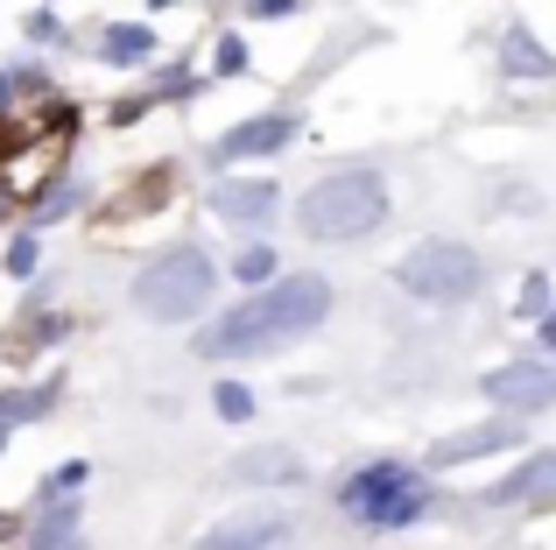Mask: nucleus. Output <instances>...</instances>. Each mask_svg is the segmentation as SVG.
I'll use <instances>...</instances> for the list:
<instances>
[{
	"label": "nucleus",
	"mask_w": 556,
	"mask_h": 550,
	"mask_svg": "<svg viewBox=\"0 0 556 550\" xmlns=\"http://www.w3.org/2000/svg\"><path fill=\"white\" fill-rule=\"evenodd\" d=\"M556 473V459H529V473H515V480H501L493 487V501H521V495H535V487H543Z\"/></svg>",
	"instance_id": "obj_12"
},
{
	"label": "nucleus",
	"mask_w": 556,
	"mask_h": 550,
	"mask_svg": "<svg viewBox=\"0 0 556 550\" xmlns=\"http://www.w3.org/2000/svg\"><path fill=\"white\" fill-rule=\"evenodd\" d=\"M275 268V254L268 248H254V254H240V275H268Z\"/></svg>",
	"instance_id": "obj_13"
},
{
	"label": "nucleus",
	"mask_w": 556,
	"mask_h": 550,
	"mask_svg": "<svg viewBox=\"0 0 556 550\" xmlns=\"http://www.w3.org/2000/svg\"><path fill=\"white\" fill-rule=\"evenodd\" d=\"M394 275H402V289H416L430 303H465L479 289V254L465 240H422Z\"/></svg>",
	"instance_id": "obj_4"
},
{
	"label": "nucleus",
	"mask_w": 556,
	"mask_h": 550,
	"mask_svg": "<svg viewBox=\"0 0 556 550\" xmlns=\"http://www.w3.org/2000/svg\"><path fill=\"white\" fill-rule=\"evenodd\" d=\"M268 205H275V184H218L212 191V212L218 220H240V226H254Z\"/></svg>",
	"instance_id": "obj_9"
},
{
	"label": "nucleus",
	"mask_w": 556,
	"mask_h": 550,
	"mask_svg": "<svg viewBox=\"0 0 556 550\" xmlns=\"http://www.w3.org/2000/svg\"><path fill=\"white\" fill-rule=\"evenodd\" d=\"M204 297H212V262L204 254H163V262H149L135 275V303L149 317H163V325H177V317H198L204 311Z\"/></svg>",
	"instance_id": "obj_3"
},
{
	"label": "nucleus",
	"mask_w": 556,
	"mask_h": 550,
	"mask_svg": "<svg viewBox=\"0 0 556 550\" xmlns=\"http://www.w3.org/2000/svg\"><path fill=\"white\" fill-rule=\"evenodd\" d=\"M388 220V184L374 170H339V177L311 184V198L296 205V226L311 240H359Z\"/></svg>",
	"instance_id": "obj_2"
},
{
	"label": "nucleus",
	"mask_w": 556,
	"mask_h": 550,
	"mask_svg": "<svg viewBox=\"0 0 556 550\" xmlns=\"http://www.w3.org/2000/svg\"><path fill=\"white\" fill-rule=\"evenodd\" d=\"M515 438H521L515 424H486V430H472V438H444V445H437V466H458V459H479V452L515 445Z\"/></svg>",
	"instance_id": "obj_11"
},
{
	"label": "nucleus",
	"mask_w": 556,
	"mask_h": 550,
	"mask_svg": "<svg viewBox=\"0 0 556 550\" xmlns=\"http://www.w3.org/2000/svg\"><path fill=\"white\" fill-rule=\"evenodd\" d=\"M317 317H331V289L317 283V275H282L275 289H261V297H247L240 311H226V317H218V325L198 339V353H204V360L268 353V346L303 339V332H311Z\"/></svg>",
	"instance_id": "obj_1"
},
{
	"label": "nucleus",
	"mask_w": 556,
	"mask_h": 550,
	"mask_svg": "<svg viewBox=\"0 0 556 550\" xmlns=\"http://www.w3.org/2000/svg\"><path fill=\"white\" fill-rule=\"evenodd\" d=\"M493 402H507V410H543V402L556 396V382L543 367H507V374H486Z\"/></svg>",
	"instance_id": "obj_7"
},
{
	"label": "nucleus",
	"mask_w": 556,
	"mask_h": 550,
	"mask_svg": "<svg viewBox=\"0 0 556 550\" xmlns=\"http://www.w3.org/2000/svg\"><path fill=\"white\" fill-rule=\"evenodd\" d=\"M345 509H353V515H374V523H402V515L422 509L416 473H408V466H367L353 487H345Z\"/></svg>",
	"instance_id": "obj_5"
},
{
	"label": "nucleus",
	"mask_w": 556,
	"mask_h": 550,
	"mask_svg": "<svg viewBox=\"0 0 556 550\" xmlns=\"http://www.w3.org/2000/svg\"><path fill=\"white\" fill-rule=\"evenodd\" d=\"M289 537V515H240V523H218L198 550H268Z\"/></svg>",
	"instance_id": "obj_6"
},
{
	"label": "nucleus",
	"mask_w": 556,
	"mask_h": 550,
	"mask_svg": "<svg viewBox=\"0 0 556 550\" xmlns=\"http://www.w3.org/2000/svg\"><path fill=\"white\" fill-rule=\"evenodd\" d=\"M232 480L240 487H261V480H296V452H247V459H232Z\"/></svg>",
	"instance_id": "obj_10"
},
{
	"label": "nucleus",
	"mask_w": 556,
	"mask_h": 550,
	"mask_svg": "<svg viewBox=\"0 0 556 550\" xmlns=\"http://www.w3.org/2000/svg\"><path fill=\"white\" fill-rule=\"evenodd\" d=\"M282 141H289V121H282V113H261V121L232 127V135L218 141V155H226V163H232V155H268V149H282Z\"/></svg>",
	"instance_id": "obj_8"
}]
</instances>
